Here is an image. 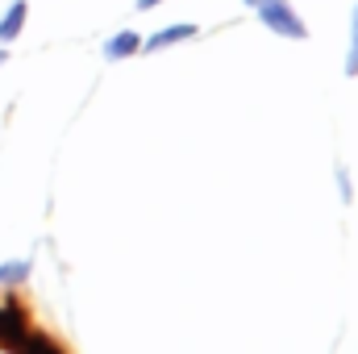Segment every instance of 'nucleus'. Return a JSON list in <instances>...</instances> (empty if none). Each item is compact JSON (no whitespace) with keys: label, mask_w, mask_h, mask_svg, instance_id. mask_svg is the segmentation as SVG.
<instances>
[{"label":"nucleus","mask_w":358,"mask_h":354,"mask_svg":"<svg viewBox=\"0 0 358 354\" xmlns=\"http://www.w3.org/2000/svg\"><path fill=\"white\" fill-rule=\"evenodd\" d=\"M255 8H259V17H263V25H267V29L283 34V38H292V42H300V38H304V21L292 13V4H287V0H255Z\"/></svg>","instance_id":"1"},{"label":"nucleus","mask_w":358,"mask_h":354,"mask_svg":"<svg viewBox=\"0 0 358 354\" xmlns=\"http://www.w3.org/2000/svg\"><path fill=\"white\" fill-rule=\"evenodd\" d=\"M25 13H29V8H25V0H17V4H13L4 17H0V42H13V38L21 34V25H25Z\"/></svg>","instance_id":"2"},{"label":"nucleus","mask_w":358,"mask_h":354,"mask_svg":"<svg viewBox=\"0 0 358 354\" xmlns=\"http://www.w3.org/2000/svg\"><path fill=\"white\" fill-rule=\"evenodd\" d=\"M183 38H196V25H167L163 34H155L150 42H146V50H163V46H176Z\"/></svg>","instance_id":"3"},{"label":"nucleus","mask_w":358,"mask_h":354,"mask_svg":"<svg viewBox=\"0 0 358 354\" xmlns=\"http://www.w3.org/2000/svg\"><path fill=\"white\" fill-rule=\"evenodd\" d=\"M138 46H142V38H138L134 29H125V34H117V38L104 46V55H108V59H125V55H134Z\"/></svg>","instance_id":"4"},{"label":"nucleus","mask_w":358,"mask_h":354,"mask_svg":"<svg viewBox=\"0 0 358 354\" xmlns=\"http://www.w3.org/2000/svg\"><path fill=\"white\" fill-rule=\"evenodd\" d=\"M17 325H21V321H17V313H13V309H0V338H8V342H13Z\"/></svg>","instance_id":"5"},{"label":"nucleus","mask_w":358,"mask_h":354,"mask_svg":"<svg viewBox=\"0 0 358 354\" xmlns=\"http://www.w3.org/2000/svg\"><path fill=\"white\" fill-rule=\"evenodd\" d=\"M346 76H358V8H355V38H350V55H346Z\"/></svg>","instance_id":"6"},{"label":"nucleus","mask_w":358,"mask_h":354,"mask_svg":"<svg viewBox=\"0 0 358 354\" xmlns=\"http://www.w3.org/2000/svg\"><path fill=\"white\" fill-rule=\"evenodd\" d=\"M25 275V263H13V267H0V279H21Z\"/></svg>","instance_id":"7"},{"label":"nucleus","mask_w":358,"mask_h":354,"mask_svg":"<svg viewBox=\"0 0 358 354\" xmlns=\"http://www.w3.org/2000/svg\"><path fill=\"white\" fill-rule=\"evenodd\" d=\"M155 4H159V0H138V8H155Z\"/></svg>","instance_id":"8"},{"label":"nucleus","mask_w":358,"mask_h":354,"mask_svg":"<svg viewBox=\"0 0 358 354\" xmlns=\"http://www.w3.org/2000/svg\"><path fill=\"white\" fill-rule=\"evenodd\" d=\"M250 4H255V0H250Z\"/></svg>","instance_id":"9"}]
</instances>
